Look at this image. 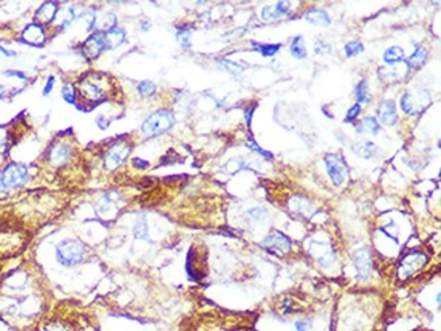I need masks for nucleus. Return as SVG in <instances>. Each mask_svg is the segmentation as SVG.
Here are the masks:
<instances>
[{
  "instance_id": "obj_1",
  "label": "nucleus",
  "mask_w": 441,
  "mask_h": 331,
  "mask_svg": "<svg viewBox=\"0 0 441 331\" xmlns=\"http://www.w3.org/2000/svg\"><path fill=\"white\" fill-rule=\"evenodd\" d=\"M113 90V83L109 75L97 71L85 73L78 84V94L86 103H98L106 99Z\"/></svg>"
},
{
  "instance_id": "obj_2",
  "label": "nucleus",
  "mask_w": 441,
  "mask_h": 331,
  "mask_svg": "<svg viewBox=\"0 0 441 331\" xmlns=\"http://www.w3.org/2000/svg\"><path fill=\"white\" fill-rule=\"evenodd\" d=\"M85 257H86V247L76 239H63L56 247V259L59 265L64 267L78 266L83 262Z\"/></svg>"
},
{
  "instance_id": "obj_3",
  "label": "nucleus",
  "mask_w": 441,
  "mask_h": 331,
  "mask_svg": "<svg viewBox=\"0 0 441 331\" xmlns=\"http://www.w3.org/2000/svg\"><path fill=\"white\" fill-rule=\"evenodd\" d=\"M29 178H30L29 168L25 165L17 162L7 165L3 168V171L0 172V194H6L11 190L25 186Z\"/></svg>"
},
{
  "instance_id": "obj_4",
  "label": "nucleus",
  "mask_w": 441,
  "mask_h": 331,
  "mask_svg": "<svg viewBox=\"0 0 441 331\" xmlns=\"http://www.w3.org/2000/svg\"><path fill=\"white\" fill-rule=\"evenodd\" d=\"M174 125H175V118L171 112L158 110L143 122L141 132L147 136H158L170 131Z\"/></svg>"
},
{
  "instance_id": "obj_5",
  "label": "nucleus",
  "mask_w": 441,
  "mask_h": 331,
  "mask_svg": "<svg viewBox=\"0 0 441 331\" xmlns=\"http://www.w3.org/2000/svg\"><path fill=\"white\" fill-rule=\"evenodd\" d=\"M324 165L334 186H341L349 177V168L339 153H329L324 156Z\"/></svg>"
},
{
  "instance_id": "obj_6",
  "label": "nucleus",
  "mask_w": 441,
  "mask_h": 331,
  "mask_svg": "<svg viewBox=\"0 0 441 331\" xmlns=\"http://www.w3.org/2000/svg\"><path fill=\"white\" fill-rule=\"evenodd\" d=\"M132 149L131 143L126 139L117 140L114 144L109 147L105 153V167L107 170H116L119 166L124 165L126 158L129 156Z\"/></svg>"
},
{
  "instance_id": "obj_7",
  "label": "nucleus",
  "mask_w": 441,
  "mask_h": 331,
  "mask_svg": "<svg viewBox=\"0 0 441 331\" xmlns=\"http://www.w3.org/2000/svg\"><path fill=\"white\" fill-rule=\"evenodd\" d=\"M430 97L428 91L425 90H418V91H411L406 93L401 99V107L403 112L410 116H415L422 113L426 107L430 105Z\"/></svg>"
},
{
  "instance_id": "obj_8",
  "label": "nucleus",
  "mask_w": 441,
  "mask_h": 331,
  "mask_svg": "<svg viewBox=\"0 0 441 331\" xmlns=\"http://www.w3.org/2000/svg\"><path fill=\"white\" fill-rule=\"evenodd\" d=\"M73 156V147L67 143L64 140L60 141H54L52 146L49 147L48 152H46V160L49 166H52L54 168H60L63 166H66Z\"/></svg>"
},
{
  "instance_id": "obj_9",
  "label": "nucleus",
  "mask_w": 441,
  "mask_h": 331,
  "mask_svg": "<svg viewBox=\"0 0 441 331\" xmlns=\"http://www.w3.org/2000/svg\"><path fill=\"white\" fill-rule=\"evenodd\" d=\"M428 262V257L426 254L422 251H413L405 255V258L402 259L399 264V269H398V276L401 280H406V278L411 277L415 272L421 270L424 266Z\"/></svg>"
},
{
  "instance_id": "obj_10",
  "label": "nucleus",
  "mask_w": 441,
  "mask_h": 331,
  "mask_svg": "<svg viewBox=\"0 0 441 331\" xmlns=\"http://www.w3.org/2000/svg\"><path fill=\"white\" fill-rule=\"evenodd\" d=\"M309 254L315 259L316 264H319L322 267H330L336 262V254L333 247L322 240H309Z\"/></svg>"
},
{
  "instance_id": "obj_11",
  "label": "nucleus",
  "mask_w": 441,
  "mask_h": 331,
  "mask_svg": "<svg viewBox=\"0 0 441 331\" xmlns=\"http://www.w3.org/2000/svg\"><path fill=\"white\" fill-rule=\"evenodd\" d=\"M103 50H106L105 42H103V33L101 32H95L82 45V52L87 60L97 59Z\"/></svg>"
},
{
  "instance_id": "obj_12",
  "label": "nucleus",
  "mask_w": 441,
  "mask_h": 331,
  "mask_svg": "<svg viewBox=\"0 0 441 331\" xmlns=\"http://www.w3.org/2000/svg\"><path fill=\"white\" fill-rule=\"evenodd\" d=\"M353 262H355L356 270L362 280H367L371 276L372 270V257L367 247H360L353 252Z\"/></svg>"
},
{
  "instance_id": "obj_13",
  "label": "nucleus",
  "mask_w": 441,
  "mask_h": 331,
  "mask_svg": "<svg viewBox=\"0 0 441 331\" xmlns=\"http://www.w3.org/2000/svg\"><path fill=\"white\" fill-rule=\"evenodd\" d=\"M264 246L269 251L277 252V254H287L292 248V242L283 233L274 232V233H270L269 236L265 239Z\"/></svg>"
},
{
  "instance_id": "obj_14",
  "label": "nucleus",
  "mask_w": 441,
  "mask_h": 331,
  "mask_svg": "<svg viewBox=\"0 0 441 331\" xmlns=\"http://www.w3.org/2000/svg\"><path fill=\"white\" fill-rule=\"evenodd\" d=\"M22 38H23V41H26L27 44H30V45H42L46 40L45 29L38 22L37 23H32V25H29L23 30Z\"/></svg>"
},
{
  "instance_id": "obj_15",
  "label": "nucleus",
  "mask_w": 441,
  "mask_h": 331,
  "mask_svg": "<svg viewBox=\"0 0 441 331\" xmlns=\"http://www.w3.org/2000/svg\"><path fill=\"white\" fill-rule=\"evenodd\" d=\"M126 40V32L122 27L114 26L110 30L103 33V42H105L106 50H112L116 48L121 47Z\"/></svg>"
},
{
  "instance_id": "obj_16",
  "label": "nucleus",
  "mask_w": 441,
  "mask_h": 331,
  "mask_svg": "<svg viewBox=\"0 0 441 331\" xmlns=\"http://www.w3.org/2000/svg\"><path fill=\"white\" fill-rule=\"evenodd\" d=\"M377 116H379L383 125H395L398 114H396V107L394 100H384L380 105V107L377 109Z\"/></svg>"
},
{
  "instance_id": "obj_17",
  "label": "nucleus",
  "mask_w": 441,
  "mask_h": 331,
  "mask_svg": "<svg viewBox=\"0 0 441 331\" xmlns=\"http://www.w3.org/2000/svg\"><path fill=\"white\" fill-rule=\"evenodd\" d=\"M121 196L117 190H107L106 193H103V196L101 197L97 206V211L99 215H105L112 211L114 206L119 205Z\"/></svg>"
},
{
  "instance_id": "obj_18",
  "label": "nucleus",
  "mask_w": 441,
  "mask_h": 331,
  "mask_svg": "<svg viewBox=\"0 0 441 331\" xmlns=\"http://www.w3.org/2000/svg\"><path fill=\"white\" fill-rule=\"evenodd\" d=\"M59 13V6L53 1H48L44 3L42 6L38 8V11L35 14V18L38 20V23H51L52 20L56 19V15Z\"/></svg>"
},
{
  "instance_id": "obj_19",
  "label": "nucleus",
  "mask_w": 441,
  "mask_h": 331,
  "mask_svg": "<svg viewBox=\"0 0 441 331\" xmlns=\"http://www.w3.org/2000/svg\"><path fill=\"white\" fill-rule=\"evenodd\" d=\"M305 20L309 22L311 25H315V26H322V27H327L330 26V23H331V20H330V17L327 15V13L324 11V10H321V8H314V10H311L308 13L305 14Z\"/></svg>"
},
{
  "instance_id": "obj_20",
  "label": "nucleus",
  "mask_w": 441,
  "mask_h": 331,
  "mask_svg": "<svg viewBox=\"0 0 441 331\" xmlns=\"http://www.w3.org/2000/svg\"><path fill=\"white\" fill-rule=\"evenodd\" d=\"M352 149H353V152H355L357 156L364 158V159H371V158L373 156V153H375L376 147L372 141H369V140H362V141H358V143L353 144Z\"/></svg>"
},
{
  "instance_id": "obj_21",
  "label": "nucleus",
  "mask_w": 441,
  "mask_h": 331,
  "mask_svg": "<svg viewBox=\"0 0 441 331\" xmlns=\"http://www.w3.org/2000/svg\"><path fill=\"white\" fill-rule=\"evenodd\" d=\"M426 57H428V50H426L425 48H417L414 53L411 54L410 59L406 61L408 69H410V71H415V69L421 68V66L425 64Z\"/></svg>"
},
{
  "instance_id": "obj_22",
  "label": "nucleus",
  "mask_w": 441,
  "mask_h": 331,
  "mask_svg": "<svg viewBox=\"0 0 441 331\" xmlns=\"http://www.w3.org/2000/svg\"><path fill=\"white\" fill-rule=\"evenodd\" d=\"M42 331H76V327L64 319H51L45 322Z\"/></svg>"
},
{
  "instance_id": "obj_23",
  "label": "nucleus",
  "mask_w": 441,
  "mask_h": 331,
  "mask_svg": "<svg viewBox=\"0 0 441 331\" xmlns=\"http://www.w3.org/2000/svg\"><path fill=\"white\" fill-rule=\"evenodd\" d=\"M289 52L295 59L302 60L307 57V49H305V45H304L303 37H302V35H296L293 40L290 41Z\"/></svg>"
},
{
  "instance_id": "obj_24",
  "label": "nucleus",
  "mask_w": 441,
  "mask_h": 331,
  "mask_svg": "<svg viewBox=\"0 0 441 331\" xmlns=\"http://www.w3.org/2000/svg\"><path fill=\"white\" fill-rule=\"evenodd\" d=\"M383 59L386 61V64L394 66V64L401 63L402 60L405 59V52H403V49L401 47H391L384 52Z\"/></svg>"
},
{
  "instance_id": "obj_25",
  "label": "nucleus",
  "mask_w": 441,
  "mask_h": 331,
  "mask_svg": "<svg viewBox=\"0 0 441 331\" xmlns=\"http://www.w3.org/2000/svg\"><path fill=\"white\" fill-rule=\"evenodd\" d=\"M133 233H135V238L141 239V240H150L148 224H147L145 216H140V217L136 220V224L133 227Z\"/></svg>"
},
{
  "instance_id": "obj_26",
  "label": "nucleus",
  "mask_w": 441,
  "mask_h": 331,
  "mask_svg": "<svg viewBox=\"0 0 441 331\" xmlns=\"http://www.w3.org/2000/svg\"><path fill=\"white\" fill-rule=\"evenodd\" d=\"M357 131L371 133V134H377L379 131H380V125H379V122L376 121L375 117H365V118L361 121L360 126L357 128Z\"/></svg>"
},
{
  "instance_id": "obj_27",
  "label": "nucleus",
  "mask_w": 441,
  "mask_h": 331,
  "mask_svg": "<svg viewBox=\"0 0 441 331\" xmlns=\"http://www.w3.org/2000/svg\"><path fill=\"white\" fill-rule=\"evenodd\" d=\"M253 47L257 48L258 52L265 57H271L280 50L281 44H257V42H253Z\"/></svg>"
},
{
  "instance_id": "obj_28",
  "label": "nucleus",
  "mask_w": 441,
  "mask_h": 331,
  "mask_svg": "<svg viewBox=\"0 0 441 331\" xmlns=\"http://www.w3.org/2000/svg\"><path fill=\"white\" fill-rule=\"evenodd\" d=\"M290 209L293 212L302 213V215H307L311 209V204L303 197H295L290 201Z\"/></svg>"
},
{
  "instance_id": "obj_29",
  "label": "nucleus",
  "mask_w": 441,
  "mask_h": 331,
  "mask_svg": "<svg viewBox=\"0 0 441 331\" xmlns=\"http://www.w3.org/2000/svg\"><path fill=\"white\" fill-rule=\"evenodd\" d=\"M356 98H357V103H368L371 100V95L368 93V84L367 82L362 79L357 87H356Z\"/></svg>"
},
{
  "instance_id": "obj_30",
  "label": "nucleus",
  "mask_w": 441,
  "mask_h": 331,
  "mask_svg": "<svg viewBox=\"0 0 441 331\" xmlns=\"http://www.w3.org/2000/svg\"><path fill=\"white\" fill-rule=\"evenodd\" d=\"M80 15L76 11V8H73V7H68L64 10V14H63V18H61V22H60V27L61 29H66L69 25H72L75 20L79 18Z\"/></svg>"
},
{
  "instance_id": "obj_31",
  "label": "nucleus",
  "mask_w": 441,
  "mask_h": 331,
  "mask_svg": "<svg viewBox=\"0 0 441 331\" xmlns=\"http://www.w3.org/2000/svg\"><path fill=\"white\" fill-rule=\"evenodd\" d=\"M61 97H63V99L66 100L67 103H69V105L76 103L78 91H76V88H75V86H73L72 83H67L66 86L61 88Z\"/></svg>"
},
{
  "instance_id": "obj_32",
  "label": "nucleus",
  "mask_w": 441,
  "mask_h": 331,
  "mask_svg": "<svg viewBox=\"0 0 441 331\" xmlns=\"http://www.w3.org/2000/svg\"><path fill=\"white\" fill-rule=\"evenodd\" d=\"M137 91L141 97H151L156 91V86L151 80H143L137 84Z\"/></svg>"
},
{
  "instance_id": "obj_33",
  "label": "nucleus",
  "mask_w": 441,
  "mask_h": 331,
  "mask_svg": "<svg viewBox=\"0 0 441 331\" xmlns=\"http://www.w3.org/2000/svg\"><path fill=\"white\" fill-rule=\"evenodd\" d=\"M219 63H220V66H223L225 71H228L231 73H240L243 72L244 66H240V64H237V63H234V61H230V60H225V59H220L219 60Z\"/></svg>"
},
{
  "instance_id": "obj_34",
  "label": "nucleus",
  "mask_w": 441,
  "mask_h": 331,
  "mask_svg": "<svg viewBox=\"0 0 441 331\" xmlns=\"http://www.w3.org/2000/svg\"><path fill=\"white\" fill-rule=\"evenodd\" d=\"M177 40L181 47L185 48V49H189L191 45L190 30H187V29H179L177 33Z\"/></svg>"
},
{
  "instance_id": "obj_35",
  "label": "nucleus",
  "mask_w": 441,
  "mask_h": 331,
  "mask_svg": "<svg viewBox=\"0 0 441 331\" xmlns=\"http://www.w3.org/2000/svg\"><path fill=\"white\" fill-rule=\"evenodd\" d=\"M364 52V45L361 42H349L345 45V54L348 57H355L357 54H360Z\"/></svg>"
},
{
  "instance_id": "obj_36",
  "label": "nucleus",
  "mask_w": 441,
  "mask_h": 331,
  "mask_svg": "<svg viewBox=\"0 0 441 331\" xmlns=\"http://www.w3.org/2000/svg\"><path fill=\"white\" fill-rule=\"evenodd\" d=\"M247 215H249L253 220H255V221H264V220L268 217V212L265 211L264 208H259V206L250 208V209L247 211Z\"/></svg>"
},
{
  "instance_id": "obj_37",
  "label": "nucleus",
  "mask_w": 441,
  "mask_h": 331,
  "mask_svg": "<svg viewBox=\"0 0 441 331\" xmlns=\"http://www.w3.org/2000/svg\"><path fill=\"white\" fill-rule=\"evenodd\" d=\"M361 112V106L358 105V103H356L353 106L350 107L349 112L346 113V117L343 119V122H348V124H352L353 121H355L357 117H358V114Z\"/></svg>"
},
{
  "instance_id": "obj_38",
  "label": "nucleus",
  "mask_w": 441,
  "mask_h": 331,
  "mask_svg": "<svg viewBox=\"0 0 441 331\" xmlns=\"http://www.w3.org/2000/svg\"><path fill=\"white\" fill-rule=\"evenodd\" d=\"M315 53L318 54H330L331 53V45L327 44L326 41L316 40L315 42Z\"/></svg>"
},
{
  "instance_id": "obj_39",
  "label": "nucleus",
  "mask_w": 441,
  "mask_h": 331,
  "mask_svg": "<svg viewBox=\"0 0 441 331\" xmlns=\"http://www.w3.org/2000/svg\"><path fill=\"white\" fill-rule=\"evenodd\" d=\"M395 68H380L379 69V76L384 80H394L396 78Z\"/></svg>"
},
{
  "instance_id": "obj_40",
  "label": "nucleus",
  "mask_w": 441,
  "mask_h": 331,
  "mask_svg": "<svg viewBox=\"0 0 441 331\" xmlns=\"http://www.w3.org/2000/svg\"><path fill=\"white\" fill-rule=\"evenodd\" d=\"M289 7L290 6L288 1H280V3H277L276 8H274V13H276L277 18L288 13V11H289Z\"/></svg>"
},
{
  "instance_id": "obj_41",
  "label": "nucleus",
  "mask_w": 441,
  "mask_h": 331,
  "mask_svg": "<svg viewBox=\"0 0 441 331\" xmlns=\"http://www.w3.org/2000/svg\"><path fill=\"white\" fill-rule=\"evenodd\" d=\"M247 147H249L250 149H253V151H255L257 153H259V155H262V156H265V158H268V159L273 158V153L264 151V149H262V148H259V147H258L254 141H247Z\"/></svg>"
},
{
  "instance_id": "obj_42",
  "label": "nucleus",
  "mask_w": 441,
  "mask_h": 331,
  "mask_svg": "<svg viewBox=\"0 0 441 331\" xmlns=\"http://www.w3.org/2000/svg\"><path fill=\"white\" fill-rule=\"evenodd\" d=\"M261 17L264 20H273L277 18L276 13H274V10H271V7H264L261 11Z\"/></svg>"
},
{
  "instance_id": "obj_43",
  "label": "nucleus",
  "mask_w": 441,
  "mask_h": 331,
  "mask_svg": "<svg viewBox=\"0 0 441 331\" xmlns=\"http://www.w3.org/2000/svg\"><path fill=\"white\" fill-rule=\"evenodd\" d=\"M54 83H56L54 76H49L48 80H46L45 86H44V90H42V95H44V97H46V95H49V94L52 93L53 87H54Z\"/></svg>"
},
{
  "instance_id": "obj_44",
  "label": "nucleus",
  "mask_w": 441,
  "mask_h": 331,
  "mask_svg": "<svg viewBox=\"0 0 441 331\" xmlns=\"http://www.w3.org/2000/svg\"><path fill=\"white\" fill-rule=\"evenodd\" d=\"M7 148H8V136L3 129H0V153L4 152Z\"/></svg>"
},
{
  "instance_id": "obj_45",
  "label": "nucleus",
  "mask_w": 441,
  "mask_h": 331,
  "mask_svg": "<svg viewBox=\"0 0 441 331\" xmlns=\"http://www.w3.org/2000/svg\"><path fill=\"white\" fill-rule=\"evenodd\" d=\"M6 76H11V78H18L20 80H25L27 79V75L25 72H22V71H17V69H8L4 72Z\"/></svg>"
},
{
  "instance_id": "obj_46",
  "label": "nucleus",
  "mask_w": 441,
  "mask_h": 331,
  "mask_svg": "<svg viewBox=\"0 0 441 331\" xmlns=\"http://www.w3.org/2000/svg\"><path fill=\"white\" fill-rule=\"evenodd\" d=\"M296 331H309L311 329V322L309 320H297L295 323Z\"/></svg>"
},
{
  "instance_id": "obj_47",
  "label": "nucleus",
  "mask_w": 441,
  "mask_h": 331,
  "mask_svg": "<svg viewBox=\"0 0 441 331\" xmlns=\"http://www.w3.org/2000/svg\"><path fill=\"white\" fill-rule=\"evenodd\" d=\"M132 162L133 166H135L136 168H140V170H144V168H147V167L150 166V163H148L147 160H143L141 158H133Z\"/></svg>"
},
{
  "instance_id": "obj_48",
  "label": "nucleus",
  "mask_w": 441,
  "mask_h": 331,
  "mask_svg": "<svg viewBox=\"0 0 441 331\" xmlns=\"http://www.w3.org/2000/svg\"><path fill=\"white\" fill-rule=\"evenodd\" d=\"M255 109H257V105H253V106L249 107V109H247V110L244 112V116H246V121H247V125H249V126H250V124H251V118H253V113H254V110H255Z\"/></svg>"
},
{
  "instance_id": "obj_49",
  "label": "nucleus",
  "mask_w": 441,
  "mask_h": 331,
  "mask_svg": "<svg viewBox=\"0 0 441 331\" xmlns=\"http://www.w3.org/2000/svg\"><path fill=\"white\" fill-rule=\"evenodd\" d=\"M6 94H7V88L4 86H1V84H0V99H3V98L6 97Z\"/></svg>"
},
{
  "instance_id": "obj_50",
  "label": "nucleus",
  "mask_w": 441,
  "mask_h": 331,
  "mask_svg": "<svg viewBox=\"0 0 441 331\" xmlns=\"http://www.w3.org/2000/svg\"><path fill=\"white\" fill-rule=\"evenodd\" d=\"M141 26H143V30H144V32H148V30L151 29V23H150L148 20H144Z\"/></svg>"
},
{
  "instance_id": "obj_51",
  "label": "nucleus",
  "mask_w": 441,
  "mask_h": 331,
  "mask_svg": "<svg viewBox=\"0 0 441 331\" xmlns=\"http://www.w3.org/2000/svg\"><path fill=\"white\" fill-rule=\"evenodd\" d=\"M0 53H3L4 56H14V54H15L14 52H8V50H6L3 47H0Z\"/></svg>"
}]
</instances>
